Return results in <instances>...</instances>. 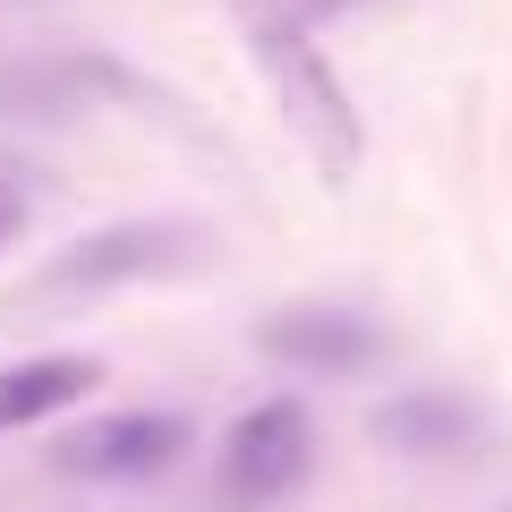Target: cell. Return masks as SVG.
<instances>
[{"label":"cell","mask_w":512,"mask_h":512,"mask_svg":"<svg viewBox=\"0 0 512 512\" xmlns=\"http://www.w3.org/2000/svg\"><path fill=\"white\" fill-rule=\"evenodd\" d=\"M231 18H239V43H248L256 77L274 86V111L291 120V137L316 154L325 180H350L359 154H367V120L350 103L333 52L316 43V26L299 18L291 0H231Z\"/></svg>","instance_id":"obj_1"},{"label":"cell","mask_w":512,"mask_h":512,"mask_svg":"<svg viewBox=\"0 0 512 512\" xmlns=\"http://www.w3.org/2000/svg\"><path fill=\"white\" fill-rule=\"evenodd\" d=\"M0 111H18V120H94V111H171V94L154 77H137L120 52L35 43V52H0Z\"/></svg>","instance_id":"obj_2"},{"label":"cell","mask_w":512,"mask_h":512,"mask_svg":"<svg viewBox=\"0 0 512 512\" xmlns=\"http://www.w3.org/2000/svg\"><path fill=\"white\" fill-rule=\"evenodd\" d=\"M316 470V419L308 402L274 393V402H248L231 427H222V453H214V495L231 512H265L282 495H299Z\"/></svg>","instance_id":"obj_3"},{"label":"cell","mask_w":512,"mask_h":512,"mask_svg":"<svg viewBox=\"0 0 512 512\" xmlns=\"http://www.w3.org/2000/svg\"><path fill=\"white\" fill-rule=\"evenodd\" d=\"M205 256L197 222H103V231H86L77 248L52 256V274H43V291H120V282H154V274H188Z\"/></svg>","instance_id":"obj_4"},{"label":"cell","mask_w":512,"mask_h":512,"mask_svg":"<svg viewBox=\"0 0 512 512\" xmlns=\"http://www.w3.org/2000/svg\"><path fill=\"white\" fill-rule=\"evenodd\" d=\"M256 350L291 376H359L384 359V325L367 308H342V299H291L256 325Z\"/></svg>","instance_id":"obj_5"},{"label":"cell","mask_w":512,"mask_h":512,"mask_svg":"<svg viewBox=\"0 0 512 512\" xmlns=\"http://www.w3.org/2000/svg\"><path fill=\"white\" fill-rule=\"evenodd\" d=\"M197 427L180 410H111V419H86L69 444H60V470L69 478H111V487H137V478H163L188 461Z\"/></svg>","instance_id":"obj_6"},{"label":"cell","mask_w":512,"mask_h":512,"mask_svg":"<svg viewBox=\"0 0 512 512\" xmlns=\"http://www.w3.org/2000/svg\"><path fill=\"white\" fill-rule=\"evenodd\" d=\"M376 444L402 461H470L487 453V410L461 384H410L376 410Z\"/></svg>","instance_id":"obj_7"},{"label":"cell","mask_w":512,"mask_h":512,"mask_svg":"<svg viewBox=\"0 0 512 512\" xmlns=\"http://www.w3.org/2000/svg\"><path fill=\"white\" fill-rule=\"evenodd\" d=\"M103 367L86 350H43V359H9L0 367V436H18V427H52L86 402Z\"/></svg>","instance_id":"obj_8"},{"label":"cell","mask_w":512,"mask_h":512,"mask_svg":"<svg viewBox=\"0 0 512 512\" xmlns=\"http://www.w3.org/2000/svg\"><path fill=\"white\" fill-rule=\"evenodd\" d=\"M26 222H35V188H26L18 171H0V256L26 239Z\"/></svg>","instance_id":"obj_9"},{"label":"cell","mask_w":512,"mask_h":512,"mask_svg":"<svg viewBox=\"0 0 512 512\" xmlns=\"http://www.w3.org/2000/svg\"><path fill=\"white\" fill-rule=\"evenodd\" d=\"M291 9H299V18L316 26V18H342V9H359V0H291Z\"/></svg>","instance_id":"obj_10"}]
</instances>
